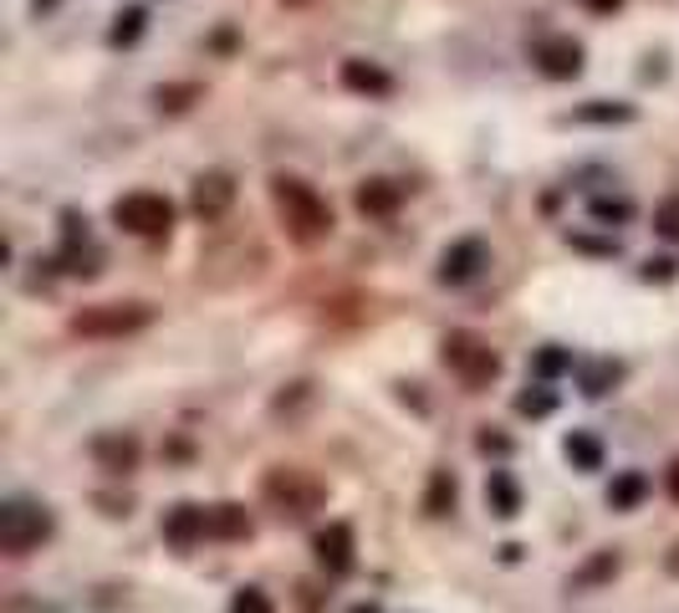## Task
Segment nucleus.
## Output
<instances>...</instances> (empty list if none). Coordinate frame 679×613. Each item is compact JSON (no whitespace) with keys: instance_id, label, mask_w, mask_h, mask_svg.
<instances>
[{"instance_id":"nucleus-1","label":"nucleus","mask_w":679,"mask_h":613,"mask_svg":"<svg viewBox=\"0 0 679 613\" xmlns=\"http://www.w3.org/2000/svg\"><path fill=\"white\" fill-rule=\"evenodd\" d=\"M271 205H276L281 230H286L296 246H317V240L332 236V209H327V200L317 195L307 180L276 174V180H271Z\"/></svg>"},{"instance_id":"nucleus-2","label":"nucleus","mask_w":679,"mask_h":613,"mask_svg":"<svg viewBox=\"0 0 679 613\" xmlns=\"http://www.w3.org/2000/svg\"><path fill=\"white\" fill-rule=\"evenodd\" d=\"M154 322V307L148 302H98V307H82L72 313L67 328L77 338H92V343H113V338H134Z\"/></svg>"},{"instance_id":"nucleus-3","label":"nucleus","mask_w":679,"mask_h":613,"mask_svg":"<svg viewBox=\"0 0 679 613\" xmlns=\"http://www.w3.org/2000/svg\"><path fill=\"white\" fill-rule=\"evenodd\" d=\"M261 496H267L276 516H292V522H307L312 511H322L327 501V486L307 470H296V465H276L267 480H261Z\"/></svg>"},{"instance_id":"nucleus-4","label":"nucleus","mask_w":679,"mask_h":613,"mask_svg":"<svg viewBox=\"0 0 679 613\" xmlns=\"http://www.w3.org/2000/svg\"><path fill=\"white\" fill-rule=\"evenodd\" d=\"M444 368L465 384V389H490L496 374H501V353L480 338V332H450L444 338Z\"/></svg>"},{"instance_id":"nucleus-5","label":"nucleus","mask_w":679,"mask_h":613,"mask_svg":"<svg viewBox=\"0 0 679 613\" xmlns=\"http://www.w3.org/2000/svg\"><path fill=\"white\" fill-rule=\"evenodd\" d=\"M46 537H52V511H46V507L21 501V496L0 507V553H5V557L36 553Z\"/></svg>"},{"instance_id":"nucleus-6","label":"nucleus","mask_w":679,"mask_h":613,"mask_svg":"<svg viewBox=\"0 0 679 613\" xmlns=\"http://www.w3.org/2000/svg\"><path fill=\"white\" fill-rule=\"evenodd\" d=\"M113 225L138 240H159L174 230V205L163 195H154V190H134V195L113 200Z\"/></svg>"},{"instance_id":"nucleus-7","label":"nucleus","mask_w":679,"mask_h":613,"mask_svg":"<svg viewBox=\"0 0 679 613\" xmlns=\"http://www.w3.org/2000/svg\"><path fill=\"white\" fill-rule=\"evenodd\" d=\"M480 266H490V256H486V240H455V246H444L440 251V282L444 286H465L480 276Z\"/></svg>"},{"instance_id":"nucleus-8","label":"nucleus","mask_w":679,"mask_h":613,"mask_svg":"<svg viewBox=\"0 0 679 613\" xmlns=\"http://www.w3.org/2000/svg\"><path fill=\"white\" fill-rule=\"evenodd\" d=\"M205 537H210V511H205V507H194V501H179V507L163 511V542H169V547L190 553V547H200Z\"/></svg>"},{"instance_id":"nucleus-9","label":"nucleus","mask_w":679,"mask_h":613,"mask_svg":"<svg viewBox=\"0 0 679 613\" xmlns=\"http://www.w3.org/2000/svg\"><path fill=\"white\" fill-rule=\"evenodd\" d=\"M312 553H317V563H322V572H332V578H342V572H353V526L348 522H327L317 537H312Z\"/></svg>"},{"instance_id":"nucleus-10","label":"nucleus","mask_w":679,"mask_h":613,"mask_svg":"<svg viewBox=\"0 0 679 613\" xmlns=\"http://www.w3.org/2000/svg\"><path fill=\"white\" fill-rule=\"evenodd\" d=\"M532 57L552 82H573L582 72V42H573V36H542Z\"/></svg>"},{"instance_id":"nucleus-11","label":"nucleus","mask_w":679,"mask_h":613,"mask_svg":"<svg viewBox=\"0 0 679 613\" xmlns=\"http://www.w3.org/2000/svg\"><path fill=\"white\" fill-rule=\"evenodd\" d=\"M190 205H194V215H200V220H220L225 209L236 205V180H230L225 169H210V174H200V180H194Z\"/></svg>"},{"instance_id":"nucleus-12","label":"nucleus","mask_w":679,"mask_h":613,"mask_svg":"<svg viewBox=\"0 0 679 613\" xmlns=\"http://www.w3.org/2000/svg\"><path fill=\"white\" fill-rule=\"evenodd\" d=\"M92 461L107 476H128V470H138V440L134 434H98L92 440Z\"/></svg>"},{"instance_id":"nucleus-13","label":"nucleus","mask_w":679,"mask_h":613,"mask_svg":"<svg viewBox=\"0 0 679 613\" xmlns=\"http://www.w3.org/2000/svg\"><path fill=\"white\" fill-rule=\"evenodd\" d=\"M353 205H358V215H369V220H388V215L404 205V190L388 180H369V184H358Z\"/></svg>"},{"instance_id":"nucleus-14","label":"nucleus","mask_w":679,"mask_h":613,"mask_svg":"<svg viewBox=\"0 0 679 613\" xmlns=\"http://www.w3.org/2000/svg\"><path fill=\"white\" fill-rule=\"evenodd\" d=\"M342 88L363 92V98H388L394 92V77L378 67V61H342Z\"/></svg>"},{"instance_id":"nucleus-15","label":"nucleus","mask_w":679,"mask_h":613,"mask_svg":"<svg viewBox=\"0 0 679 613\" xmlns=\"http://www.w3.org/2000/svg\"><path fill=\"white\" fill-rule=\"evenodd\" d=\"M486 507H490V516H501V522H511L521 511V486L511 480V470H490V480H486Z\"/></svg>"},{"instance_id":"nucleus-16","label":"nucleus","mask_w":679,"mask_h":613,"mask_svg":"<svg viewBox=\"0 0 679 613\" xmlns=\"http://www.w3.org/2000/svg\"><path fill=\"white\" fill-rule=\"evenodd\" d=\"M210 537H220V542L251 537V516H246V507H236V501H225V507H210Z\"/></svg>"},{"instance_id":"nucleus-17","label":"nucleus","mask_w":679,"mask_h":613,"mask_svg":"<svg viewBox=\"0 0 679 613\" xmlns=\"http://www.w3.org/2000/svg\"><path fill=\"white\" fill-rule=\"evenodd\" d=\"M644 496H649V480L638 476V470H623V476H613V486H608V507H613V511H634Z\"/></svg>"},{"instance_id":"nucleus-18","label":"nucleus","mask_w":679,"mask_h":613,"mask_svg":"<svg viewBox=\"0 0 679 613\" xmlns=\"http://www.w3.org/2000/svg\"><path fill=\"white\" fill-rule=\"evenodd\" d=\"M455 496H460L455 476H450V470H434V476H429V491H425V511L429 516H450V511H455Z\"/></svg>"},{"instance_id":"nucleus-19","label":"nucleus","mask_w":679,"mask_h":613,"mask_svg":"<svg viewBox=\"0 0 679 613\" xmlns=\"http://www.w3.org/2000/svg\"><path fill=\"white\" fill-rule=\"evenodd\" d=\"M562 450H567V461H573L577 470H603V445H598L588 430H573Z\"/></svg>"},{"instance_id":"nucleus-20","label":"nucleus","mask_w":679,"mask_h":613,"mask_svg":"<svg viewBox=\"0 0 679 613\" xmlns=\"http://www.w3.org/2000/svg\"><path fill=\"white\" fill-rule=\"evenodd\" d=\"M138 36H144V5H123L118 21H113V31H107V42H113V46H134Z\"/></svg>"},{"instance_id":"nucleus-21","label":"nucleus","mask_w":679,"mask_h":613,"mask_svg":"<svg viewBox=\"0 0 679 613\" xmlns=\"http://www.w3.org/2000/svg\"><path fill=\"white\" fill-rule=\"evenodd\" d=\"M629 118H634V107H629V103H619V107L598 103V107H577V113H573V123H629Z\"/></svg>"},{"instance_id":"nucleus-22","label":"nucleus","mask_w":679,"mask_h":613,"mask_svg":"<svg viewBox=\"0 0 679 613\" xmlns=\"http://www.w3.org/2000/svg\"><path fill=\"white\" fill-rule=\"evenodd\" d=\"M654 230H659L665 240H675V246H679V195L659 200V209H654Z\"/></svg>"},{"instance_id":"nucleus-23","label":"nucleus","mask_w":679,"mask_h":613,"mask_svg":"<svg viewBox=\"0 0 679 613\" xmlns=\"http://www.w3.org/2000/svg\"><path fill=\"white\" fill-rule=\"evenodd\" d=\"M532 368L542 378H557V374H567V368H573V353H567V348H542Z\"/></svg>"},{"instance_id":"nucleus-24","label":"nucleus","mask_w":679,"mask_h":613,"mask_svg":"<svg viewBox=\"0 0 679 613\" xmlns=\"http://www.w3.org/2000/svg\"><path fill=\"white\" fill-rule=\"evenodd\" d=\"M552 409H557V394H552V389L517 394V415H532V419H542V415H552Z\"/></svg>"},{"instance_id":"nucleus-25","label":"nucleus","mask_w":679,"mask_h":613,"mask_svg":"<svg viewBox=\"0 0 679 613\" xmlns=\"http://www.w3.org/2000/svg\"><path fill=\"white\" fill-rule=\"evenodd\" d=\"M230 613H276V609H271V599L261 588H240L236 599H230Z\"/></svg>"},{"instance_id":"nucleus-26","label":"nucleus","mask_w":679,"mask_h":613,"mask_svg":"<svg viewBox=\"0 0 679 613\" xmlns=\"http://www.w3.org/2000/svg\"><path fill=\"white\" fill-rule=\"evenodd\" d=\"M613 572H619V557H613V553H603V557H592L588 568L577 572V588H588V583H598V578H613Z\"/></svg>"},{"instance_id":"nucleus-27","label":"nucleus","mask_w":679,"mask_h":613,"mask_svg":"<svg viewBox=\"0 0 679 613\" xmlns=\"http://www.w3.org/2000/svg\"><path fill=\"white\" fill-rule=\"evenodd\" d=\"M190 98H200V88H194V82H184V88H159V92H154V103L169 107V113L190 107Z\"/></svg>"},{"instance_id":"nucleus-28","label":"nucleus","mask_w":679,"mask_h":613,"mask_svg":"<svg viewBox=\"0 0 679 613\" xmlns=\"http://www.w3.org/2000/svg\"><path fill=\"white\" fill-rule=\"evenodd\" d=\"M592 220H603V225H613V220H629L634 215V205L629 200H592Z\"/></svg>"},{"instance_id":"nucleus-29","label":"nucleus","mask_w":679,"mask_h":613,"mask_svg":"<svg viewBox=\"0 0 679 613\" xmlns=\"http://www.w3.org/2000/svg\"><path fill=\"white\" fill-rule=\"evenodd\" d=\"M613 378H619V363H598V368L582 378V394H588V399H598V394H608V384H613Z\"/></svg>"},{"instance_id":"nucleus-30","label":"nucleus","mask_w":679,"mask_h":613,"mask_svg":"<svg viewBox=\"0 0 679 613\" xmlns=\"http://www.w3.org/2000/svg\"><path fill=\"white\" fill-rule=\"evenodd\" d=\"M577 5H588L592 15H613V11L623 5V0H577Z\"/></svg>"},{"instance_id":"nucleus-31","label":"nucleus","mask_w":679,"mask_h":613,"mask_svg":"<svg viewBox=\"0 0 679 613\" xmlns=\"http://www.w3.org/2000/svg\"><path fill=\"white\" fill-rule=\"evenodd\" d=\"M644 276H659V282H669V276H675V261H649V271H644Z\"/></svg>"},{"instance_id":"nucleus-32","label":"nucleus","mask_w":679,"mask_h":613,"mask_svg":"<svg viewBox=\"0 0 679 613\" xmlns=\"http://www.w3.org/2000/svg\"><path fill=\"white\" fill-rule=\"evenodd\" d=\"M480 450H496V455H506V450H511V440H501V434H480Z\"/></svg>"},{"instance_id":"nucleus-33","label":"nucleus","mask_w":679,"mask_h":613,"mask_svg":"<svg viewBox=\"0 0 679 613\" xmlns=\"http://www.w3.org/2000/svg\"><path fill=\"white\" fill-rule=\"evenodd\" d=\"M669 496H675V501H679V461L669 465Z\"/></svg>"},{"instance_id":"nucleus-34","label":"nucleus","mask_w":679,"mask_h":613,"mask_svg":"<svg viewBox=\"0 0 679 613\" xmlns=\"http://www.w3.org/2000/svg\"><path fill=\"white\" fill-rule=\"evenodd\" d=\"M353 613H378V609H373V603H358V609Z\"/></svg>"},{"instance_id":"nucleus-35","label":"nucleus","mask_w":679,"mask_h":613,"mask_svg":"<svg viewBox=\"0 0 679 613\" xmlns=\"http://www.w3.org/2000/svg\"><path fill=\"white\" fill-rule=\"evenodd\" d=\"M46 5H52V0H36V11H46Z\"/></svg>"},{"instance_id":"nucleus-36","label":"nucleus","mask_w":679,"mask_h":613,"mask_svg":"<svg viewBox=\"0 0 679 613\" xmlns=\"http://www.w3.org/2000/svg\"><path fill=\"white\" fill-rule=\"evenodd\" d=\"M286 5H307V0H286Z\"/></svg>"}]
</instances>
